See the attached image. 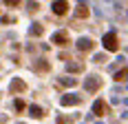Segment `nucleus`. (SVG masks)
<instances>
[{
    "mask_svg": "<svg viewBox=\"0 0 128 124\" xmlns=\"http://www.w3.org/2000/svg\"><path fill=\"white\" fill-rule=\"evenodd\" d=\"M115 80L117 82H126L128 80V69H122L119 73H115Z\"/></svg>",
    "mask_w": 128,
    "mask_h": 124,
    "instance_id": "obj_7",
    "label": "nucleus"
},
{
    "mask_svg": "<svg viewBox=\"0 0 128 124\" xmlns=\"http://www.w3.org/2000/svg\"><path fill=\"white\" fill-rule=\"evenodd\" d=\"M77 47H80L82 51H88L90 47H93V42H90L88 38H84V40H80V42H77Z\"/></svg>",
    "mask_w": 128,
    "mask_h": 124,
    "instance_id": "obj_5",
    "label": "nucleus"
},
{
    "mask_svg": "<svg viewBox=\"0 0 128 124\" xmlns=\"http://www.w3.org/2000/svg\"><path fill=\"white\" fill-rule=\"evenodd\" d=\"M90 82H86V89L88 91H95V89L100 87V78H88Z\"/></svg>",
    "mask_w": 128,
    "mask_h": 124,
    "instance_id": "obj_6",
    "label": "nucleus"
},
{
    "mask_svg": "<svg viewBox=\"0 0 128 124\" xmlns=\"http://www.w3.org/2000/svg\"><path fill=\"white\" fill-rule=\"evenodd\" d=\"M93 111L97 113V115H104V113H106V104H104L102 100H100V102H95V106H93Z\"/></svg>",
    "mask_w": 128,
    "mask_h": 124,
    "instance_id": "obj_4",
    "label": "nucleus"
},
{
    "mask_svg": "<svg viewBox=\"0 0 128 124\" xmlns=\"http://www.w3.org/2000/svg\"><path fill=\"white\" fill-rule=\"evenodd\" d=\"M55 42H62V47H64V44L68 42V38H66V33H58V36H55Z\"/></svg>",
    "mask_w": 128,
    "mask_h": 124,
    "instance_id": "obj_8",
    "label": "nucleus"
},
{
    "mask_svg": "<svg viewBox=\"0 0 128 124\" xmlns=\"http://www.w3.org/2000/svg\"><path fill=\"white\" fill-rule=\"evenodd\" d=\"M77 102H80L77 95H64V98H62V104H64V106H68V104H77Z\"/></svg>",
    "mask_w": 128,
    "mask_h": 124,
    "instance_id": "obj_3",
    "label": "nucleus"
},
{
    "mask_svg": "<svg viewBox=\"0 0 128 124\" xmlns=\"http://www.w3.org/2000/svg\"><path fill=\"white\" fill-rule=\"evenodd\" d=\"M4 2H7V5H11V7H16V5H18L20 0H4Z\"/></svg>",
    "mask_w": 128,
    "mask_h": 124,
    "instance_id": "obj_12",
    "label": "nucleus"
},
{
    "mask_svg": "<svg viewBox=\"0 0 128 124\" xmlns=\"http://www.w3.org/2000/svg\"><path fill=\"white\" fill-rule=\"evenodd\" d=\"M31 115L33 117H42V109L40 106H31Z\"/></svg>",
    "mask_w": 128,
    "mask_h": 124,
    "instance_id": "obj_9",
    "label": "nucleus"
},
{
    "mask_svg": "<svg viewBox=\"0 0 128 124\" xmlns=\"http://www.w3.org/2000/svg\"><path fill=\"white\" fill-rule=\"evenodd\" d=\"M77 16H82V18H86V16H88V11H86V7H84V5H80V7H77Z\"/></svg>",
    "mask_w": 128,
    "mask_h": 124,
    "instance_id": "obj_10",
    "label": "nucleus"
},
{
    "mask_svg": "<svg viewBox=\"0 0 128 124\" xmlns=\"http://www.w3.org/2000/svg\"><path fill=\"white\" fill-rule=\"evenodd\" d=\"M102 42H104V49H106V51H117V49H119V40H117L115 33H106Z\"/></svg>",
    "mask_w": 128,
    "mask_h": 124,
    "instance_id": "obj_1",
    "label": "nucleus"
},
{
    "mask_svg": "<svg viewBox=\"0 0 128 124\" xmlns=\"http://www.w3.org/2000/svg\"><path fill=\"white\" fill-rule=\"evenodd\" d=\"M53 13L55 16H66L68 13V2L66 0H55L53 2Z\"/></svg>",
    "mask_w": 128,
    "mask_h": 124,
    "instance_id": "obj_2",
    "label": "nucleus"
},
{
    "mask_svg": "<svg viewBox=\"0 0 128 124\" xmlns=\"http://www.w3.org/2000/svg\"><path fill=\"white\" fill-rule=\"evenodd\" d=\"M13 91H20V89H24V84H22V82H13Z\"/></svg>",
    "mask_w": 128,
    "mask_h": 124,
    "instance_id": "obj_11",
    "label": "nucleus"
}]
</instances>
